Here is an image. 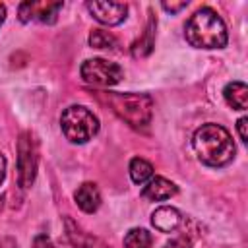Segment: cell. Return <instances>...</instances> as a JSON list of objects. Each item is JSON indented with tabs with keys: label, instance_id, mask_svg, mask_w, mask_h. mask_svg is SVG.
Here are the masks:
<instances>
[{
	"label": "cell",
	"instance_id": "obj_6",
	"mask_svg": "<svg viewBox=\"0 0 248 248\" xmlns=\"http://www.w3.org/2000/svg\"><path fill=\"white\" fill-rule=\"evenodd\" d=\"M79 74L83 81L95 85V87H112L122 78L124 72L116 62H108L105 58H89L81 64Z\"/></svg>",
	"mask_w": 248,
	"mask_h": 248
},
{
	"label": "cell",
	"instance_id": "obj_10",
	"mask_svg": "<svg viewBox=\"0 0 248 248\" xmlns=\"http://www.w3.org/2000/svg\"><path fill=\"white\" fill-rule=\"evenodd\" d=\"M182 223V213L172 205H161L151 213V225L161 232H174Z\"/></svg>",
	"mask_w": 248,
	"mask_h": 248
},
{
	"label": "cell",
	"instance_id": "obj_2",
	"mask_svg": "<svg viewBox=\"0 0 248 248\" xmlns=\"http://www.w3.org/2000/svg\"><path fill=\"white\" fill-rule=\"evenodd\" d=\"M186 41L196 48H223L227 46L229 33L223 17L213 8H200L196 10L186 27H184Z\"/></svg>",
	"mask_w": 248,
	"mask_h": 248
},
{
	"label": "cell",
	"instance_id": "obj_25",
	"mask_svg": "<svg viewBox=\"0 0 248 248\" xmlns=\"http://www.w3.org/2000/svg\"><path fill=\"white\" fill-rule=\"evenodd\" d=\"M2 207H4V196H0V211H2Z\"/></svg>",
	"mask_w": 248,
	"mask_h": 248
},
{
	"label": "cell",
	"instance_id": "obj_9",
	"mask_svg": "<svg viewBox=\"0 0 248 248\" xmlns=\"http://www.w3.org/2000/svg\"><path fill=\"white\" fill-rule=\"evenodd\" d=\"M178 192L176 184L163 178V176H151L149 182L145 184V188L141 190V198H145L147 202H163L172 198Z\"/></svg>",
	"mask_w": 248,
	"mask_h": 248
},
{
	"label": "cell",
	"instance_id": "obj_19",
	"mask_svg": "<svg viewBox=\"0 0 248 248\" xmlns=\"http://www.w3.org/2000/svg\"><path fill=\"white\" fill-rule=\"evenodd\" d=\"M186 6H188L186 0H182V2H163V4H161V8H163L165 12H169V14H178V12L184 10Z\"/></svg>",
	"mask_w": 248,
	"mask_h": 248
},
{
	"label": "cell",
	"instance_id": "obj_12",
	"mask_svg": "<svg viewBox=\"0 0 248 248\" xmlns=\"http://www.w3.org/2000/svg\"><path fill=\"white\" fill-rule=\"evenodd\" d=\"M74 200L78 203V207L83 213H95L101 205V192L97 188V184L93 182H83L76 192H74Z\"/></svg>",
	"mask_w": 248,
	"mask_h": 248
},
{
	"label": "cell",
	"instance_id": "obj_5",
	"mask_svg": "<svg viewBox=\"0 0 248 248\" xmlns=\"http://www.w3.org/2000/svg\"><path fill=\"white\" fill-rule=\"evenodd\" d=\"M37 143L31 132H21L17 140V184L25 190L35 182L37 176Z\"/></svg>",
	"mask_w": 248,
	"mask_h": 248
},
{
	"label": "cell",
	"instance_id": "obj_15",
	"mask_svg": "<svg viewBox=\"0 0 248 248\" xmlns=\"http://www.w3.org/2000/svg\"><path fill=\"white\" fill-rule=\"evenodd\" d=\"M128 170H130V178H132L136 184H143V182H147V180L153 176V165H151L149 161L141 159V157H134V159L130 161Z\"/></svg>",
	"mask_w": 248,
	"mask_h": 248
},
{
	"label": "cell",
	"instance_id": "obj_23",
	"mask_svg": "<svg viewBox=\"0 0 248 248\" xmlns=\"http://www.w3.org/2000/svg\"><path fill=\"white\" fill-rule=\"evenodd\" d=\"M0 248H16V242L12 238H6V240L0 242Z\"/></svg>",
	"mask_w": 248,
	"mask_h": 248
},
{
	"label": "cell",
	"instance_id": "obj_21",
	"mask_svg": "<svg viewBox=\"0 0 248 248\" xmlns=\"http://www.w3.org/2000/svg\"><path fill=\"white\" fill-rule=\"evenodd\" d=\"M33 248H52V242L46 234H37L33 240Z\"/></svg>",
	"mask_w": 248,
	"mask_h": 248
},
{
	"label": "cell",
	"instance_id": "obj_7",
	"mask_svg": "<svg viewBox=\"0 0 248 248\" xmlns=\"http://www.w3.org/2000/svg\"><path fill=\"white\" fill-rule=\"evenodd\" d=\"M62 2H48V0H33V2H21L17 8V16L21 23H31V21H39V23H54L60 10H62Z\"/></svg>",
	"mask_w": 248,
	"mask_h": 248
},
{
	"label": "cell",
	"instance_id": "obj_1",
	"mask_svg": "<svg viewBox=\"0 0 248 248\" xmlns=\"http://www.w3.org/2000/svg\"><path fill=\"white\" fill-rule=\"evenodd\" d=\"M192 145L198 159L207 167H225L234 159L236 153L229 130L213 122H207L194 132Z\"/></svg>",
	"mask_w": 248,
	"mask_h": 248
},
{
	"label": "cell",
	"instance_id": "obj_20",
	"mask_svg": "<svg viewBox=\"0 0 248 248\" xmlns=\"http://www.w3.org/2000/svg\"><path fill=\"white\" fill-rule=\"evenodd\" d=\"M246 126H248V118H246V116L238 118V122H236V130H238V136H240V141H242V143H246V141H248Z\"/></svg>",
	"mask_w": 248,
	"mask_h": 248
},
{
	"label": "cell",
	"instance_id": "obj_24",
	"mask_svg": "<svg viewBox=\"0 0 248 248\" xmlns=\"http://www.w3.org/2000/svg\"><path fill=\"white\" fill-rule=\"evenodd\" d=\"M4 19H6V6L0 4V25L4 23Z\"/></svg>",
	"mask_w": 248,
	"mask_h": 248
},
{
	"label": "cell",
	"instance_id": "obj_14",
	"mask_svg": "<svg viewBox=\"0 0 248 248\" xmlns=\"http://www.w3.org/2000/svg\"><path fill=\"white\" fill-rule=\"evenodd\" d=\"M223 97L229 107L236 110H246L248 108V87L244 81H231L223 89Z\"/></svg>",
	"mask_w": 248,
	"mask_h": 248
},
{
	"label": "cell",
	"instance_id": "obj_3",
	"mask_svg": "<svg viewBox=\"0 0 248 248\" xmlns=\"http://www.w3.org/2000/svg\"><path fill=\"white\" fill-rule=\"evenodd\" d=\"M99 101L108 105L112 112L136 130L147 128L153 114V101L145 93H108L97 91Z\"/></svg>",
	"mask_w": 248,
	"mask_h": 248
},
{
	"label": "cell",
	"instance_id": "obj_11",
	"mask_svg": "<svg viewBox=\"0 0 248 248\" xmlns=\"http://www.w3.org/2000/svg\"><path fill=\"white\" fill-rule=\"evenodd\" d=\"M66 232L68 238L72 240V244L76 248H110L107 242H103L99 236H93L91 232L83 231L78 223H74L70 217L66 219Z\"/></svg>",
	"mask_w": 248,
	"mask_h": 248
},
{
	"label": "cell",
	"instance_id": "obj_13",
	"mask_svg": "<svg viewBox=\"0 0 248 248\" xmlns=\"http://www.w3.org/2000/svg\"><path fill=\"white\" fill-rule=\"evenodd\" d=\"M155 27H157V19L149 12V19H147V25H145L143 35L138 41H134V45H132V56L134 58H143V56H147L153 50V45H155Z\"/></svg>",
	"mask_w": 248,
	"mask_h": 248
},
{
	"label": "cell",
	"instance_id": "obj_18",
	"mask_svg": "<svg viewBox=\"0 0 248 248\" xmlns=\"http://www.w3.org/2000/svg\"><path fill=\"white\" fill-rule=\"evenodd\" d=\"M163 248H192V242H190V238H186V236H174V238H170L169 242H165Z\"/></svg>",
	"mask_w": 248,
	"mask_h": 248
},
{
	"label": "cell",
	"instance_id": "obj_4",
	"mask_svg": "<svg viewBox=\"0 0 248 248\" xmlns=\"http://www.w3.org/2000/svg\"><path fill=\"white\" fill-rule=\"evenodd\" d=\"M60 128L66 140L72 143H85L99 132V118L81 105H72L64 108L60 116Z\"/></svg>",
	"mask_w": 248,
	"mask_h": 248
},
{
	"label": "cell",
	"instance_id": "obj_17",
	"mask_svg": "<svg viewBox=\"0 0 248 248\" xmlns=\"http://www.w3.org/2000/svg\"><path fill=\"white\" fill-rule=\"evenodd\" d=\"M87 41H89V46H93V48H110L112 50V48L118 46L116 37L108 31H103V29H93L89 33Z\"/></svg>",
	"mask_w": 248,
	"mask_h": 248
},
{
	"label": "cell",
	"instance_id": "obj_22",
	"mask_svg": "<svg viewBox=\"0 0 248 248\" xmlns=\"http://www.w3.org/2000/svg\"><path fill=\"white\" fill-rule=\"evenodd\" d=\"M6 165H8V163H6V157L0 153V184H2L4 178H6Z\"/></svg>",
	"mask_w": 248,
	"mask_h": 248
},
{
	"label": "cell",
	"instance_id": "obj_16",
	"mask_svg": "<svg viewBox=\"0 0 248 248\" xmlns=\"http://www.w3.org/2000/svg\"><path fill=\"white\" fill-rule=\"evenodd\" d=\"M153 244V236L149 231L145 229H130L124 236V248H151Z\"/></svg>",
	"mask_w": 248,
	"mask_h": 248
},
{
	"label": "cell",
	"instance_id": "obj_8",
	"mask_svg": "<svg viewBox=\"0 0 248 248\" xmlns=\"http://www.w3.org/2000/svg\"><path fill=\"white\" fill-rule=\"evenodd\" d=\"M87 12L93 16V19H97L103 25H120L126 16H128V6L124 2H101V0H93L85 4Z\"/></svg>",
	"mask_w": 248,
	"mask_h": 248
}]
</instances>
